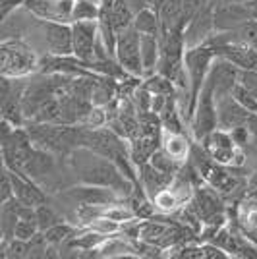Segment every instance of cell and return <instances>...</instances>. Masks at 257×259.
<instances>
[{
    "label": "cell",
    "mask_w": 257,
    "mask_h": 259,
    "mask_svg": "<svg viewBox=\"0 0 257 259\" xmlns=\"http://www.w3.org/2000/svg\"><path fill=\"white\" fill-rule=\"evenodd\" d=\"M8 176H10L12 184V197L16 201H20L22 205L37 207L47 201V192L35 180H31L29 176L20 172H12V170H8Z\"/></svg>",
    "instance_id": "cell-16"
},
{
    "label": "cell",
    "mask_w": 257,
    "mask_h": 259,
    "mask_svg": "<svg viewBox=\"0 0 257 259\" xmlns=\"http://www.w3.org/2000/svg\"><path fill=\"white\" fill-rule=\"evenodd\" d=\"M161 145V134L159 136H138L134 140H130V155L136 166H140L143 162L151 159V155L159 149Z\"/></svg>",
    "instance_id": "cell-22"
},
{
    "label": "cell",
    "mask_w": 257,
    "mask_h": 259,
    "mask_svg": "<svg viewBox=\"0 0 257 259\" xmlns=\"http://www.w3.org/2000/svg\"><path fill=\"white\" fill-rule=\"evenodd\" d=\"M161 149L166 151L172 159L180 162H186L188 157H190V143L184 138V134L180 132H172V130H166L161 126Z\"/></svg>",
    "instance_id": "cell-21"
},
{
    "label": "cell",
    "mask_w": 257,
    "mask_h": 259,
    "mask_svg": "<svg viewBox=\"0 0 257 259\" xmlns=\"http://www.w3.org/2000/svg\"><path fill=\"white\" fill-rule=\"evenodd\" d=\"M22 6L37 20L72 23L74 0H23Z\"/></svg>",
    "instance_id": "cell-10"
},
{
    "label": "cell",
    "mask_w": 257,
    "mask_h": 259,
    "mask_svg": "<svg viewBox=\"0 0 257 259\" xmlns=\"http://www.w3.org/2000/svg\"><path fill=\"white\" fill-rule=\"evenodd\" d=\"M140 53H141V68L143 77L157 74L159 60H161V43L157 35H141L140 37Z\"/></svg>",
    "instance_id": "cell-20"
},
{
    "label": "cell",
    "mask_w": 257,
    "mask_h": 259,
    "mask_svg": "<svg viewBox=\"0 0 257 259\" xmlns=\"http://www.w3.org/2000/svg\"><path fill=\"white\" fill-rule=\"evenodd\" d=\"M215 108H217V128L226 130V132L240 124H247V120L251 116V112L242 107L232 97V93L215 99Z\"/></svg>",
    "instance_id": "cell-15"
},
{
    "label": "cell",
    "mask_w": 257,
    "mask_h": 259,
    "mask_svg": "<svg viewBox=\"0 0 257 259\" xmlns=\"http://www.w3.org/2000/svg\"><path fill=\"white\" fill-rule=\"evenodd\" d=\"M170 174H164L161 170H157L155 166H151L149 162H143L138 166V180H140V188L143 190V194L149 199H153L155 195L162 192L164 188H168L172 182Z\"/></svg>",
    "instance_id": "cell-18"
},
{
    "label": "cell",
    "mask_w": 257,
    "mask_h": 259,
    "mask_svg": "<svg viewBox=\"0 0 257 259\" xmlns=\"http://www.w3.org/2000/svg\"><path fill=\"white\" fill-rule=\"evenodd\" d=\"M213 58H215V51L209 43L186 49V53H184V68H186L188 81H190V103H192V110L195 107L197 95H199V91H201V87L205 83V77L209 74V66L213 62Z\"/></svg>",
    "instance_id": "cell-5"
},
{
    "label": "cell",
    "mask_w": 257,
    "mask_h": 259,
    "mask_svg": "<svg viewBox=\"0 0 257 259\" xmlns=\"http://www.w3.org/2000/svg\"><path fill=\"white\" fill-rule=\"evenodd\" d=\"M236 2H244V4H247V2H253V0H236Z\"/></svg>",
    "instance_id": "cell-38"
},
{
    "label": "cell",
    "mask_w": 257,
    "mask_h": 259,
    "mask_svg": "<svg viewBox=\"0 0 257 259\" xmlns=\"http://www.w3.org/2000/svg\"><path fill=\"white\" fill-rule=\"evenodd\" d=\"M251 8H253V18L257 20V6H251Z\"/></svg>",
    "instance_id": "cell-37"
},
{
    "label": "cell",
    "mask_w": 257,
    "mask_h": 259,
    "mask_svg": "<svg viewBox=\"0 0 257 259\" xmlns=\"http://www.w3.org/2000/svg\"><path fill=\"white\" fill-rule=\"evenodd\" d=\"M33 145L53 153L54 157H64L79 145L81 130L79 124H54V122H25L23 124Z\"/></svg>",
    "instance_id": "cell-2"
},
{
    "label": "cell",
    "mask_w": 257,
    "mask_h": 259,
    "mask_svg": "<svg viewBox=\"0 0 257 259\" xmlns=\"http://www.w3.org/2000/svg\"><path fill=\"white\" fill-rule=\"evenodd\" d=\"M43 39L47 45V53L54 56H72V25L60 22H43Z\"/></svg>",
    "instance_id": "cell-14"
},
{
    "label": "cell",
    "mask_w": 257,
    "mask_h": 259,
    "mask_svg": "<svg viewBox=\"0 0 257 259\" xmlns=\"http://www.w3.org/2000/svg\"><path fill=\"white\" fill-rule=\"evenodd\" d=\"M147 162H149L151 166H155L157 170H161V172H164V174H170V176H176V172L182 168V164H184V162L172 159L166 151H162L161 145H159L157 151L151 155V159Z\"/></svg>",
    "instance_id": "cell-25"
},
{
    "label": "cell",
    "mask_w": 257,
    "mask_h": 259,
    "mask_svg": "<svg viewBox=\"0 0 257 259\" xmlns=\"http://www.w3.org/2000/svg\"><path fill=\"white\" fill-rule=\"evenodd\" d=\"M232 97H234L244 108H247L251 114H257V97H253L244 85L236 83L234 89H232Z\"/></svg>",
    "instance_id": "cell-29"
},
{
    "label": "cell",
    "mask_w": 257,
    "mask_h": 259,
    "mask_svg": "<svg viewBox=\"0 0 257 259\" xmlns=\"http://www.w3.org/2000/svg\"><path fill=\"white\" fill-rule=\"evenodd\" d=\"M0 145L4 166L12 172H22L35 147L25 126H14L6 120L0 122Z\"/></svg>",
    "instance_id": "cell-4"
},
{
    "label": "cell",
    "mask_w": 257,
    "mask_h": 259,
    "mask_svg": "<svg viewBox=\"0 0 257 259\" xmlns=\"http://www.w3.org/2000/svg\"><path fill=\"white\" fill-rule=\"evenodd\" d=\"M39 72V56L20 37L0 41V74L8 77H29Z\"/></svg>",
    "instance_id": "cell-3"
},
{
    "label": "cell",
    "mask_w": 257,
    "mask_h": 259,
    "mask_svg": "<svg viewBox=\"0 0 257 259\" xmlns=\"http://www.w3.org/2000/svg\"><path fill=\"white\" fill-rule=\"evenodd\" d=\"M190 213L197 217L199 223H205L213 217L225 215L226 207L221 199V194L207 184V186H199L193 190V195L190 199Z\"/></svg>",
    "instance_id": "cell-11"
},
{
    "label": "cell",
    "mask_w": 257,
    "mask_h": 259,
    "mask_svg": "<svg viewBox=\"0 0 257 259\" xmlns=\"http://www.w3.org/2000/svg\"><path fill=\"white\" fill-rule=\"evenodd\" d=\"M75 2H91V4H99V6H101L103 0H75Z\"/></svg>",
    "instance_id": "cell-33"
},
{
    "label": "cell",
    "mask_w": 257,
    "mask_h": 259,
    "mask_svg": "<svg viewBox=\"0 0 257 259\" xmlns=\"http://www.w3.org/2000/svg\"><path fill=\"white\" fill-rule=\"evenodd\" d=\"M99 4H91V2H75L72 8V22H81V20H97L99 18Z\"/></svg>",
    "instance_id": "cell-27"
},
{
    "label": "cell",
    "mask_w": 257,
    "mask_h": 259,
    "mask_svg": "<svg viewBox=\"0 0 257 259\" xmlns=\"http://www.w3.org/2000/svg\"><path fill=\"white\" fill-rule=\"evenodd\" d=\"M12 197V184L8 176V168L4 164H0V205L4 201H8Z\"/></svg>",
    "instance_id": "cell-31"
},
{
    "label": "cell",
    "mask_w": 257,
    "mask_h": 259,
    "mask_svg": "<svg viewBox=\"0 0 257 259\" xmlns=\"http://www.w3.org/2000/svg\"><path fill=\"white\" fill-rule=\"evenodd\" d=\"M60 197L70 199L77 205H108V203H116L122 201L124 197L110 190V188H101V186H87V184H79L74 188L64 190Z\"/></svg>",
    "instance_id": "cell-12"
},
{
    "label": "cell",
    "mask_w": 257,
    "mask_h": 259,
    "mask_svg": "<svg viewBox=\"0 0 257 259\" xmlns=\"http://www.w3.org/2000/svg\"><path fill=\"white\" fill-rule=\"evenodd\" d=\"M247 4H251V6H257V0H253V2H247Z\"/></svg>",
    "instance_id": "cell-39"
},
{
    "label": "cell",
    "mask_w": 257,
    "mask_h": 259,
    "mask_svg": "<svg viewBox=\"0 0 257 259\" xmlns=\"http://www.w3.org/2000/svg\"><path fill=\"white\" fill-rule=\"evenodd\" d=\"M140 37L141 33L130 25L126 29L116 33V43H114V60L124 70V74L130 77H143L141 68V53H140Z\"/></svg>",
    "instance_id": "cell-6"
},
{
    "label": "cell",
    "mask_w": 257,
    "mask_h": 259,
    "mask_svg": "<svg viewBox=\"0 0 257 259\" xmlns=\"http://www.w3.org/2000/svg\"><path fill=\"white\" fill-rule=\"evenodd\" d=\"M2 120H4V118H2V110H0V122H2Z\"/></svg>",
    "instance_id": "cell-40"
},
{
    "label": "cell",
    "mask_w": 257,
    "mask_h": 259,
    "mask_svg": "<svg viewBox=\"0 0 257 259\" xmlns=\"http://www.w3.org/2000/svg\"><path fill=\"white\" fill-rule=\"evenodd\" d=\"M126 6L130 8V12L136 16L140 10H143V8H147L149 6V0H122Z\"/></svg>",
    "instance_id": "cell-32"
},
{
    "label": "cell",
    "mask_w": 257,
    "mask_h": 259,
    "mask_svg": "<svg viewBox=\"0 0 257 259\" xmlns=\"http://www.w3.org/2000/svg\"><path fill=\"white\" fill-rule=\"evenodd\" d=\"M2 242H8V240H4V232H2V227H0V244Z\"/></svg>",
    "instance_id": "cell-35"
},
{
    "label": "cell",
    "mask_w": 257,
    "mask_h": 259,
    "mask_svg": "<svg viewBox=\"0 0 257 259\" xmlns=\"http://www.w3.org/2000/svg\"><path fill=\"white\" fill-rule=\"evenodd\" d=\"M215 51V56H221L228 60L232 66L238 68V72H247V70H257V49L246 43H236V41H226V43L211 45Z\"/></svg>",
    "instance_id": "cell-13"
},
{
    "label": "cell",
    "mask_w": 257,
    "mask_h": 259,
    "mask_svg": "<svg viewBox=\"0 0 257 259\" xmlns=\"http://www.w3.org/2000/svg\"><path fill=\"white\" fill-rule=\"evenodd\" d=\"M217 130V108H215V91L209 79L205 77V83L197 95L195 107L192 114V132L197 141H203L211 132Z\"/></svg>",
    "instance_id": "cell-7"
},
{
    "label": "cell",
    "mask_w": 257,
    "mask_h": 259,
    "mask_svg": "<svg viewBox=\"0 0 257 259\" xmlns=\"http://www.w3.org/2000/svg\"><path fill=\"white\" fill-rule=\"evenodd\" d=\"M238 83L244 85L253 95L257 97V70H247V72H238Z\"/></svg>",
    "instance_id": "cell-30"
},
{
    "label": "cell",
    "mask_w": 257,
    "mask_h": 259,
    "mask_svg": "<svg viewBox=\"0 0 257 259\" xmlns=\"http://www.w3.org/2000/svg\"><path fill=\"white\" fill-rule=\"evenodd\" d=\"M47 253H49V242L39 230L35 236L27 240V257H47Z\"/></svg>",
    "instance_id": "cell-28"
},
{
    "label": "cell",
    "mask_w": 257,
    "mask_h": 259,
    "mask_svg": "<svg viewBox=\"0 0 257 259\" xmlns=\"http://www.w3.org/2000/svg\"><path fill=\"white\" fill-rule=\"evenodd\" d=\"M149 6L155 10L161 22V33L180 27L182 0H149ZM182 29V27H180Z\"/></svg>",
    "instance_id": "cell-19"
},
{
    "label": "cell",
    "mask_w": 257,
    "mask_h": 259,
    "mask_svg": "<svg viewBox=\"0 0 257 259\" xmlns=\"http://www.w3.org/2000/svg\"><path fill=\"white\" fill-rule=\"evenodd\" d=\"M249 197H251V199H253V201H255V203H257V190H253V192L249 194Z\"/></svg>",
    "instance_id": "cell-34"
},
{
    "label": "cell",
    "mask_w": 257,
    "mask_h": 259,
    "mask_svg": "<svg viewBox=\"0 0 257 259\" xmlns=\"http://www.w3.org/2000/svg\"><path fill=\"white\" fill-rule=\"evenodd\" d=\"M199 143H203V149L209 153V157L221 164L236 166V164L244 162V155L240 153V147L232 141L230 134L226 130L217 128Z\"/></svg>",
    "instance_id": "cell-9"
},
{
    "label": "cell",
    "mask_w": 257,
    "mask_h": 259,
    "mask_svg": "<svg viewBox=\"0 0 257 259\" xmlns=\"http://www.w3.org/2000/svg\"><path fill=\"white\" fill-rule=\"evenodd\" d=\"M72 56L81 60L85 68L93 72V60H95V43L99 37L97 20H81L72 22Z\"/></svg>",
    "instance_id": "cell-8"
},
{
    "label": "cell",
    "mask_w": 257,
    "mask_h": 259,
    "mask_svg": "<svg viewBox=\"0 0 257 259\" xmlns=\"http://www.w3.org/2000/svg\"><path fill=\"white\" fill-rule=\"evenodd\" d=\"M41 232L45 234L47 242H49L51 246H54V248H58V249H60V246H62V244H66L70 238L75 236L74 227H72L70 223H66V221H62V223H56V225H53L51 228L41 230Z\"/></svg>",
    "instance_id": "cell-24"
},
{
    "label": "cell",
    "mask_w": 257,
    "mask_h": 259,
    "mask_svg": "<svg viewBox=\"0 0 257 259\" xmlns=\"http://www.w3.org/2000/svg\"><path fill=\"white\" fill-rule=\"evenodd\" d=\"M35 219H37L39 230H47V228H51L53 225H56V223H62V221H64L62 217L56 213V209L49 205L47 201L35 207Z\"/></svg>",
    "instance_id": "cell-26"
},
{
    "label": "cell",
    "mask_w": 257,
    "mask_h": 259,
    "mask_svg": "<svg viewBox=\"0 0 257 259\" xmlns=\"http://www.w3.org/2000/svg\"><path fill=\"white\" fill-rule=\"evenodd\" d=\"M209 83L213 85L215 99L223 97L232 93L234 85L238 83V68L232 66L228 60L221 58V56H215L211 66H209V74H207Z\"/></svg>",
    "instance_id": "cell-17"
},
{
    "label": "cell",
    "mask_w": 257,
    "mask_h": 259,
    "mask_svg": "<svg viewBox=\"0 0 257 259\" xmlns=\"http://www.w3.org/2000/svg\"><path fill=\"white\" fill-rule=\"evenodd\" d=\"M0 164H4V159H2V145H0Z\"/></svg>",
    "instance_id": "cell-36"
},
{
    "label": "cell",
    "mask_w": 257,
    "mask_h": 259,
    "mask_svg": "<svg viewBox=\"0 0 257 259\" xmlns=\"http://www.w3.org/2000/svg\"><path fill=\"white\" fill-rule=\"evenodd\" d=\"M132 25L141 35H157V37H161V22H159V16L155 14V10L151 6L138 12L134 16Z\"/></svg>",
    "instance_id": "cell-23"
},
{
    "label": "cell",
    "mask_w": 257,
    "mask_h": 259,
    "mask_svg": "<svg viewBox=\"0 0 257 259\" xmlns=\"http://www.w3.org/2000/svg\"><path fill=\"white\" fill-rule=\"evenodd\" d=\"M66 157H68L70 170L79 184L110 188V190L118 192L124 199L132 197L136 186L120 172V168L110 159L99 155L89 147H83V145L74 147ZM136 190H140V188H136Z\"/></svg>",
    "instance_id": "cell-1"
}]
</instances>
